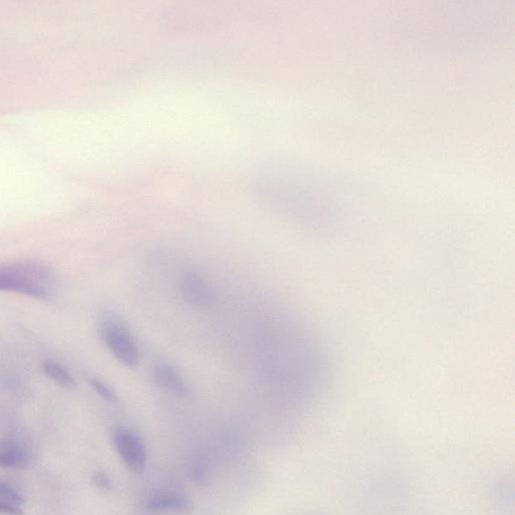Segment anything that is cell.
Returning a JSON list of instances; mask_svg holds the SVG:
<instances>
[{"label": "cell", "instance_id": "cell-1", "mask_svg": "<svg viewBox=\"0 0 515 515\" xmlns=\"http://www.w3.org/2000/svg\"><path fill=\"white\" fill-rule=\"evenodd\" d=\"M57 277L47 265L16 261L0 264V291L49 301L56 295Z\"/></svg>", "mask_w": 515, "mask_h": 515}, {"label": "cell", "instance_id": "cell-2", "mask_svg": "<svg viewBox=\"0 0 515 515\" xmlns=\"http://www.w3.org/2000/svg\"><path fill=\"white\" fill-rule=\"evenodd\" d=\"M102 340L113 357L123 366L133 369L139 365L140 351L129 326L121 318L106 315L100 323Z\"/></svg>", "mask_w": 515, "mask_h": 515}, {"label": "cell", "instance_id": "cell-3", "mask_svg": "<svg viewBox=\"0 0 515 515\" xmlns=\"http://www.w3.org/2000/svg\"><path fill=\"white\" fill-rule=\"evenodd\" d=\"M113 442L124 464L132 473H144L147 464V452L139 435L127 429H120L114 433Z\"/></svg>", "mask_w": 515, "mask_h": 515}, {"label": "cell", "instance_id": "cell-4", "mask_svg": "<svg viewBox=\"0 0 515 515\" xmlns=\"http://www.w3.org/2000/svg\"><path fill=\"white\" fill-rule=\"evenodd\" d=\"M181 295L186 304L194 307H207L211 302V291L209 284L195 270H184L180 278Z\"/></svg>", "mask_w": 515, "mask_h": 515}, {"label": "cell", "instance_id": "cell-5", "mask_svg": "<svg viewBox=\"0 0 515 515\" xmlns=\"http://www.w3.org/2000/svg\"><path fill=\"white\" fill-rule=\"evenodd\" d=\"M149 513L189 512L192 502L189 496L177 492H159L150 496L144 504Z\"/></svg>", "mask_w": 515, "mask_h": 515}, {"label": "cell", "instance_id": "cell-6", "mask_svg": "<svg viewBox=\"0 0 515 515\" xmlns=\"http://www.w3.org/2000/svg\"><path fill=\"white\" fill-rule=\"evenodd\" d=\"M154 379L157 386L172 393L183 395L188 392L183 377L171 363H157L154 370Z\"/></svg>", "mask_w": 515, "mask_h": 515}, {"label": "cell", "instance_id": "cell-7", "mask_svg": "<svg viewBox=\"0 0 515 515\" xmlns=\"http://www.w3.org/2000/svg\"><path fill=\"white\" fill-rule=\"evenodd\" d=\"M29 462L30 453L21 442L7 440L0 444V467H24L29 464Z\"/></svg>", "mask_w": 515, "mask_h": 515}, {"label": "cell", "instance_id": "cell-8", "mask_svg": "<svg viewBox=\"0 0 515 515\" xmlns=\"http://www.w3.org/2000/svg\"><path fill=\"white\" fill-rule=\"evenodd\" d=\"M23 496L14 488L0 482V515H23Z\"/></svg>", "mask_w": 515, "mask_h": 515}, {"label": "cell", "instance_id": "cell-9", "mask_svg": "<svg viewBox=\"0 0 515 515\" xmlns=\"http://www.w3.org/2000/svg\"><path fill=\"white\" fill-rule=\"evenodd\" d=\"M42 371L44 375L61 388L70 389L77 385L76 379L70 375V372L58 361L51 360L44 361Z\"/></svg>", "mask_w": 515, "mask_h": 515}, {"label": "cell", "instance_id": "cell-10", "mask_svg": "<svg viewBox=\"0 0 515 515\" xmlns=\"http://www.w3.org/2000/svg\"><path fill=\"white\" fill-rule=\"evenodd\" d=\"M210 473L209 457L203 451H197L191 458L190 473L192 481L202 483L207 481Z\"/></svg>", "mask_w": 515, "mask_h": 515}, {"label": "cell", "instance_id": "cell-11", "mask_svg": "<svg viewBox=\"0 0 515 515\" xmlns=\"http://www.w3.org/2000/svg\"><path fill=\"white\" fill-rule=\"evenodd\" d=\"M90 385L98 396L102 398L104 401L112 404L117 403L119 401V397L117 392H115V390L108 384H106L102 379L91 378Z\"/></svg>", "mask_w": 515, "mask_h": 515}, {"label": "cell", "instance_id": "cell-12", "mask_svg": "<svg viewBox=\"0 0 515 515\" xmlns=\"http://www.w3.org/2000/svg\"><path fill=\"white\" fill-rule=\"evenodd\" d=\"M93 483L104 491L111 490V479L109 475L104 472H98L93 475Z\"/></svg>", "mask_w": 515, "mask_h": 515}]
</instances>
